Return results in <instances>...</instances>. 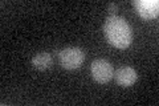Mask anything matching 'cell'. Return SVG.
Masks as SVG:
<instances>
[{"instance_id":"6","label":"cell","mask_w":159,"mask_h":106,"mask_svg":"<svg viewBox=\"0 0 159 106\" xmlns=\"http://www.w3.org/2000/svg\"><path fill=\"white\" fill-rule=\"evenodd\" d=\"M32 65H33V68L37 70H47L49 68H52V65H53L52 56L47 52H40L36 56H33Z\"/></svg>"},{"instance_id":"5","label":"cell","mask_w":159,"mask_h":106,"mask_svg":"<svg viewBox=\"0 0 159 106\" xmlns=\"http://www.w3.org/2000/svg\"><path fill=\"white\" fill-rule=\"evenodd\" d=\"M114 78L118 85L121 86H131L133 84H135L137 81V72L134 70L131 67H122V68H118L116 72H114Z\"/></svg>"},{"instance_id":"7","label":"cell","mask_w":159,"mask_h":106,"mask_svg":"<svg viewBox=\"0 0 159 106\" xmlns=\"http://www.w3.org/2000/svg\"><path fill=\"white\" fill-rule=\"evenodd\" d=\"M117 4L116 3H110L109 4V16H116V12H117Z\"/></svg>"},{"instance_id":"2","label":"cell","mask_w":159,"mask_h":106,"mask_svg":"<svg viewBox=\"0 0 159 106\" xmlns=\"http://www.w3.org/2000/svg\"><path fill=\"white\" fill-rule=\"evenodd\" d=\"M60 64L65 69H77L82 65L84 60H85V53L81 48L72 47V48H65L58 53Z\"/></svg>"},{"instance_id":"1","label":"cell","mask_w":159,"mask_h":106,"mask_svg":"<svg viewBox=\"0 0 159 106\" xmlns=\"http://www.w3.org/2000/svg\"><path fill=\"white\" fill-rule=\"evenodd\" d=\"M103 33L105 37L113 47L125 49L131 44L133 32L127 21L121 16H107L103 23Z\"/></svg>"},{"instance_id":"4","label":"cell","mask_w":159,"mask_h":106,"mask_svg":"<svg viewBox=\"0 0 159 106\" xmlns=\"http://www.w3.org/2000/svg\"><path fill=\"white\" fill-rule=\"evenodd\" d=\"M134 7H135L139 16L146 20L155 19L159 13L158 0H135L134 2Z\"/></svg>"},{"instance_id":"3","label":"cell","mask_w":159,"mask_h":106,"mask_svg":"<svg viewBox=\"0 0 159 106\" xmlns=\"http://www.w3.org/2000/svg\"><path fill=\"white\" fill-rule=\"evenodd\" d=\"M90 72L93 78L99 84H106L111 80L114 76V69L111 67V64L107 60L103 58H97L92 62Z\"/></svg>"}]
</instances>
